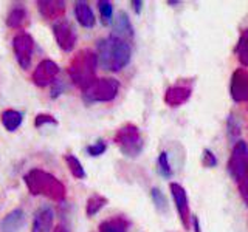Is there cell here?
Listing matches in <instances>:
<instances>
[{
    "label": "cell",
    "instance_id": "31",
    "mask_svg": "<svg viewBox=\"0 0 248 232\" xmlns=\"http://www.w3.org/2000/svg\"><path fill=\"white\" fill-rule=\"evenodd\" d=\"M202 164H203L205 167H208V169L217 166L216 155L211 150H209V149H203V155H202Z\"/></svg>",
    "mask_w": 248,
    "mask_h": 232
},
{
    "label": "cell",
    "instance_id": "6",
    "mask_svg": "<svg viewBox=\"0 0 248 232\" xmlns=\"http://www.w3.org/2000/svg\"><path fill=\"white\" fill-rule=\"evenodd\" d=\"M248 170V145L245 141L239 139L236 144H232V150L228 160V174L236 183L245 175Z\"/></svg>",
    "mask_w": 248,
    "mask_h": 232
},
{
    "label": "cell",
    "instance_id": "18",
    "mask_svg": "<svg viewBox=\"0 0 248 232\" xmlns=\"http://www.w3.org/2000/svg\"><path fill=\"white\" fill-rule=\"evenodd\" d=\"M130 221L124 215H115L99 224V232H127Z\"/></svg>",
    "mask_w": 248,
    "mask_h": 232
},
{
    "label": "cell",
    "instance_id": "1",
    "mask_svg": "<svg viewBox=\"0 0 248 232\" xmlns=\"http://www.w3.org/2000/svg\"><path fill=\"white\" fill-rule=\"evenodd\" d=\"M96 50H98L96 56L101 67L112 73L121 72L130 62V56H132L130 44L121 41V39H116L113 36L99 39L96 44Z\"/></svg>",
    "mask_w": 248,
    "mask_h": 232
},
{
    "label": "cell",
    "instance_id": "21",
    "mask_svg": "<svg viewBox=\"0 0 248 232\" xmlns=\"http://www.w3.org/2000/svg\"><path fill=\"white\" fill-rule=\"evenodd\" d=\"M106 204H107V198L104 195H101V193H93V195L89 197L87 203H85V214L89 217L96 215Z\"/></svg>",
    "mask_w": 248,
    "mask_h": 232
},
{
    "label": "cell",
    "instance_id": "25",
    "mask_svg": "<svg viewBox=\"0 0 248 232\" xmlns=\"http://www.w3.org/2000/svg\"><path fill=\"white\" fill-rule=\"evenodd\" d=\"M151 198L154 201L155 207H157V211H160L163 214L168 212V200H166L165 195H163V192L158 188H152V190H151Z\"/></svg>",
    "mask_w": 248,
    "mask_h": 232
},
{
    "label": "cell",
    "instance_id": "3",
    "mask_svg": "<svg viewBox=\"0 0 248 232\" xmlns=\"http://www.w3.org/2000/svg\"><path fill=\"white\" fill-rule=\"evenodd\" d=\"M96 67H98L96 53L89 48H84L75 54V58L68 65L67 73L76 87L85 90L90 84L96 81Z\"/></svg>",
    "mask_w": 248,
    "mask_h": 232
},
{
    "label": "cell",
    "instance_id": "22",
    "mask_svg": "<svg viewBox=\"0 0 248 232\" xmlns=\"http://www.w3.org/2000/svg\"><path fill=\"white\" fill-rule=\"evenodd\" d=\"M239 62L244 67H248V28L242 31V34L239 37V42L234 48Z\"/></svg>",
    "mask_w": 248,
    "mask_h": 232
},
{
    "label": "cell",
    "instance_id": "35",
    "mask_svg": "<svg viewBox=\"0 0 248 232\" xmlns=\"http://www.w3.org/2000/svg\"><path fill=\"white\" fill-rule=\"evenodd\" d=\"M53 232H68V229L64 226V224H58L56 228H54V231Z\"/></svg>",
    "mask_w": 248,
    "mask_h": 232
},
{
    "label": "cell",
    "instance_id": "5",
    "mask_svg": "<svg viewBox=\"0 0 248 232\" xmlns=\"http://www.w3.org/2000/svg\"><path fill=\"white\" fill-rule=\"evenodd\" d=\"M120 91V81L113 77H103L90 84L87 88L82 90V99L85 104L93 102H108L113 101Z\"/></svg>",
    "mask_w": 248,
    "mask_h": 232
},
{
    "label": "cell",
    "instance_id": "33",
    "mask_svg": "<svg viewBox=\"0 0 248 232\" xmlns=\"http://www.w3.org/2000/svg\"><path fill=\"white\" fill-rule=\"evenodd\" d=\"M130 5L134 6V11L137 14H140V13H141V10H143V6H144V2H141V0H132Z\"/></svg>",
    "mask_w": 248,
    "mask_h": 232
},
{
    "label": "cell",
    "instance_id": "30",
    "mask_svg": "<svg viewBox=\"0 0 248 232\" xmlns=\"http://www.w3.org/2000/svg\"><path fill=\"white\" fill-rule=\"evenodd\" d=\"M237 188H239V193L242 200L245 201V204L248 206V170L245 172V175L237 181Z\"/></svg>",
    "mask_w": 248,
    "mask_h": 232
},
{
    "label": "cell",
    "instance_id": "17",
    "mask_svg": "<svg viewBox=\"0 0 248 232\" xmlns=\"http://www.w3.org/2000/svg\"><path fill=\"white\" fill-rule=\"evenodd\" d=\"M75 15L78 22L81 23L84 28H93L95 27V14H93L92 8L87 2H78L75 5Z\"/></svg>",
    "mask_w": 248,
    "mask_h": 232
},
{
    "label": "cell",
    "instance_id": "29",
    "mask_svg": "<svg viewBox=\"0 0 248 232\" xmlns=\"http://www.w3.org/2000/svg\"><path fill=\"white\" fill-rule=\"evenodd\" d=\"M45 124H51V126H58V119L54 118L53 115L48 113H39L36 118H34V127L36 129H41Z\"/></svg>",
    "mask_w": 248,
    "mask_h": 232
},
{
    "label": "cell",
    "instance_id": "16",
    "mask_svg": "<svg viewBox=\"0 0 248 232\" xmlns=\"http://www.w3.org/2000/svg\"><path fill=\"white\" fill-rule=\"evenodd\" d=\"M23 224H25V212L23 209L17 207L5 215V218L0 223V229L2 232H19Z\"/></svg>",
    "mask_w": 248,
    "mask_h": 232
},
{
    "label": "cell",
    "instance_id": "24",
    "mask_svg": "<svg viewBox=\"0 0 248 232\" xmlns=\"http://www.w3.org/2000/svg\"><path fill=\"white\" fill-rule=\"evenodd\" d=\"M227 131H228V138L232 144H236L239 141L240 136V121L234 113H230L228 119H227Z\"/></svg>",
    "mask_w": 248,
    "mask_h": 232
},
{
    "label": "cell",
    "instance_id": "14",
    "mask_svg": "<svg viewBox=\"0 0 248 232\" xmlns=\"http://www.w3.org/2000/svg\"><path fill=\"white\" fill-rule=\"evenodd\" d=\"M110 36H113L116 39H121V41L127 42V44L134 39V27H132L129 15L124 11L118 13V15H116V19L113 22V31Z\"/></svg>",
    "mask_w": 248,
    "mask_h": 232
},
{
    "label": "cell",
    "instance_id": "36",
    "mask_svg": "<svg viewBox=\"0 0 248 232\" xmlns=\"http://www.w3.org/2000/svg\"><path fill=\"white\" fill-rule=\"evenodd\" d=\"M168 5L175 6V5H180V2H177V0H168Z\"/></svg>",
    "mask_w": 248,
    "mask_h": 232
},
{
    "label": "cell",
    "instance_id": "23",
    "mask_svg": "<svg viewBox=\"0 0 248 232\" xmlns=\"http://www.w3.org/2000/svg\"><path fill=\"white\" fill-rule=\"evenodd\" d=\"M64 161L67 162V167L70 170V174H72L75 178H78V180H84L85 178V170L81 164V161L78 160L75 155L72 153H67L64 155Z\"/></svg>",
    "mask_w": 248,
    "mask_h": 232
},
{
    "label": "cell",
    "instance_id": "19",
    "mask_svg": "<svg viewBox=\"0 0 248 232\" xmlns=\"http://www.w3.org/2000/svg\"><path fill=\"white\" fill-rule=\"evenodd\" d=\"M0 121H2V126L5 127V130L16 131L23 121V113L8 108V110H3L2 115H0Z\"/></svg>",
    "mask_w": 248,
    "mask_h": 232
},
{
    "label": "cell",
    "instance_id": "15",
    "mask_svg": "<svg viewBox=\"0 0 248 232\" xmlns=\"http://www.w3.org/2000/svg\"><path fill=\"white\" fill-rule=\"evenodd\" d=\"M54 214L50 206H42L37 209L33 220V229L31 232H51Z\"/></svg>",
    "mask_w": 248,
    "mask_h": 232
},
{
    "label": "cell",
    "instance_id": "7",
    "mask_svg": "<svg viewBox=\"0 0 248 232\" xmlns=\"http://www.w3.org/2000/svg\"><path fill=\"white\" fill-rule=\"evenodd\" d=\"M34 50V39L25 31H20L13 39V51L20 68L28 70L31 65V56Z\"/></svg>",
    "mask_w": 248,
    "mask_h": 232
},
{
    "label": "cell",
    "instance_id": "11",
    "mask_svg": "<svg viewBox=\"0 0 248 232\" xmlns=\"http://www.w3.org/2000/svg\"><path fill=\"white\" fill-rule=\"evenodd\" d=\"M58 74H59V65L50 59H45L36 67V70L33 72V76H31V81H33L36 87L44 88L46 85H50L56 81Z\"/></svg>",
    "mask_w": 248,
    "mask_h": 232
},
{
    "label": "cell",
    "instance_id": "9",
    "mask_svg": "<svg viewBox=\"0 0 248 232\" xmlns=\"http://www.w3.org/2000/svg\"><path fill=\"white\" fill-rule=\"evenodd\" d=\"M53 36L56 41L58 46L65 53H70L75 48L76 44V33L73 25L65 19H61L58 22H54L53 25Z\"/></svg>",
    "mask_w": 248,
    "mask_h": 232
},
{
    "label": "cell",
    "instance_id": "2",
    "mask_svg": "<svg viewBox=\"0 0 248 232\" xmlns=\"http://www.w3.org/2000/svg\"><path fill=\"white\" fill-rule=\"evenodd\" d=\"M23 181H25L31 195H42L51 201H56V203L65 200L67 189L64 183L42 169H31L23 176Z\"/></svg>",
    "mask_w": 248,
    "mask_h": 232
},
{
    "label": "cell",
    "instance_id": "4",
    "mask_svg": "<svg viewBox=\"0 0 248 232\" xmlns=\"http://www.w3.org/2000/svg\"><path fill=\"white\" fill-rule=\"evenodd\" d=\"M113 143L118 145L120 152L127 158H137L144 149V139L141 136V131L132 122L124 124L116 130Z\"/></svg>",
    "mask_w": 248,
    "mask_h": 232
},
{
    "label": "cell",
    "instance_id": "28",
    "mask_svg": "<svg viewBox=\"0 0 248 232\" xmlns=\"http://www.w3.org/2000/svg\"><path fill=\"white\" fill-rule=\"evenodd\" d=\"M106 150H107V144L103 139H98L96 143L85 147V152H87V155H90V157H101Z\"/></svg>",
    "mask_w": 248,
    "mask_h": 232
},
{
    "label": "cell",
    "instance_id": "12",
    "mask_svg": "<svg viewBox=\"0 0 248 232\" xmlns=\"http://www.w3.org/2000/svg\"><path fill=\"white\" fill-rule=\"evenodd\" d=\"M39 14L42 15L45 20H61L62 15L65 14V2L62 0H39L37 2Z\"/></svg>",
    "mask_w": 248,
    "mask_h": 232
},
{
    "label": "cell",
    "instance_id": "26",
    "mask_svg": "<svg viewBox=\"0 0 248 232\" xmlns=\"http://www.w3.org/2000/svg\"><path fill=\"white\" fill-rule=\"evenodd\" d=\"M98 10H99V14H101V19H103V23H104V25H108V23L112 22V15H113L112 3L107 2V0H99Z\"/></svg>",
    "mask_w": 248,
    "mask_h": 232
},
{
    "label": "cell",
    "instance_id": "32",
    "mask_svg": "<svg viewBox=\"0 0 248 232\" xmlns=\"http://www.w3.org/2000/svg\"><path fill=\"white\" fill-rule=\"evenodd\" d=\"M61 91H62V84L59 81H54L53 82V90H51V98H58L61 95Z\"/></svg>",
    "mask_w": 248,
    "mask_h": 232
},
{
    "label": "cell",
    "instance_id": "27",
    "mask_svg": "<svg viewBox=\"0 0 248 232\" xmlns=\"http://www.w3.org/2000/svg\"><path fill=\"white\" fill-rule=\"evenodd\" d=\"M157 164H158V172L161 174V176H165V178L172 176V167L169 164V157L166 152H161L158 155Z\"/></svg>",
    "mask_w": 248,
    "mask_h": 232
},
{
    "label": "cell",
    "instance_id": "8",
    "mask_svg": "<svg viewBox=\"0 0 248 232\" xmlns=\"http://www.w3.org/2000/svg\"><path fill=\"white\" fill-rule=\"evenodd\" d=\"M169 190H170V195L174 198V203H175L177 212H178V217H180L183 228L188 231L191 228V211H189L188 193H186L183 186L178 183H170Z\"/></svg>",
    "mask_w": 248,
    "mask_h": 232
},
{
    "label": "cell",
    "instance_id": "34",
    "mask_svg": "<svg viewBox=\"0 0 248 232\" xmlns=\"http://www.w3.org/2000/svg\"><path fill=\"white\" fill-rule=\"evenodd\" d=\"M191 221H192V228H194V232H202V229H200V221H199V217H197V215H191Z\"/></svg>",
    "mask_w": 248,
    "mask_h": 232
},
{
    "label": "cell",
    "instance_id": "10",
    "mask_svg": "<svg viewBox=\"0 0 248 232\" xmlns=\"http://www.w3.org/2000/svg\"><path fill=\"white\" fill-rule=\"evenodd\" d=\"M230 95L234 102H248V72L245 68H236L231 74Z\"/></svg>",
    "mask_w": 248,
    "mask_h": 232
},
{
    "label": "cell",
    "instance_id": "20",
    "mask_svg": "<svg viewBox=\"0 0 248 232\" xmlns=\"http://www.w3.org/2000/svg\"><path fill=\"white\" fill-rule=\"evenodd\" d=\"M27 22V10L23 5H16L6 15V25L10 28H22Z\"/></svg>",
    "mask_w": 248,
    "mask_h": 232
},
{
    "label": "cell",
    "instance_id": "13",
    "mask_svg": "<svg viewBox=\"0 0 248 232\" xmlns=\"http://www.w3.org/2000/svg\"><path fill=\"white\" fill-rule=\"evenodd\" d=\"M192 95V88L189 85H172L165 93V104L169 107H180L188 102Z\"/></svg>",
    "mask_w": 248,
    "mask_h": 232
}]
</instances>
